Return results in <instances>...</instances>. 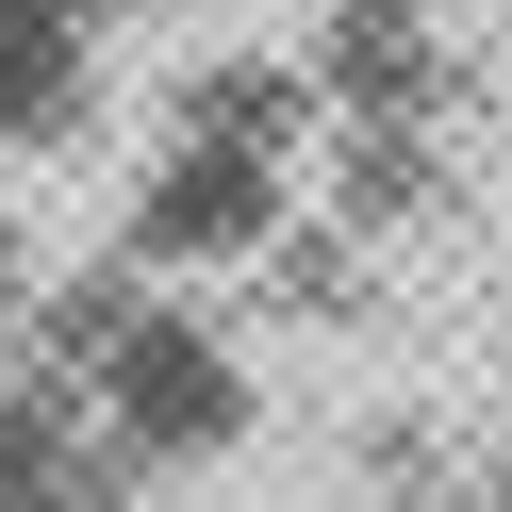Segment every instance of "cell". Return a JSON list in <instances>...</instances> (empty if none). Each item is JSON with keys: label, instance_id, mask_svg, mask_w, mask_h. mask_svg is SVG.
Listing matches in <instances>:
<instances>
[{"label": "cell", "instance_id": "obj_2", "mask_svg": "<svg viewBox=\"0 0 512 512\" xmlns=\"http://www.w3.org/2000/svg\"><path fill=\"white\" fill-rule=\"evenodd\" d=\"M281 215H298V166H265V149H166V182L133 199V265H265Z\"/></svg>", "mask_w": 512, "mask_h": 512}, {"label": "cell", "instance_id": "obj_1", "mask_svg": "<svg viewBox=\"0 0 512 512\" xmlns=\"http://www.w3.org/2000/svg\"><path fill=\"white\" fill-rule=\"evenodd\" d=\"M83 397H100V430L133 446V463H199V446H232L248 364L182 298H133V314H100V347H83Z\"/></svg>", "mask_w": 512, "mask_h": 512}]
</instances>
